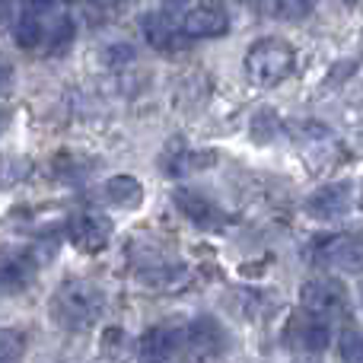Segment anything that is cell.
Returning <instances> with one entry per match:
<instances>
[{
    "label": "cell",
    "instance_id": "44dd1931",
    "mask_svg": "<svg viewBox=\"0 0 363 363\" xmlns=\"http://www.w3.org/2000/svg\"><path fill=\"white\" fill-rule=\"evenodd\" d=\"M134 57H138V51H134L131 45L118 42V45H108V48H106V55H102V61H106V67L121 70V67H128V64H131Z\"/></svg>",
    "mask_w": 363,
    "mask_h": 363
},
{
    "label": "cell",
    "instance_id": "cb8c5ba5",
    "mask_svg": "<svg viewBox=\"0 0 363 363\" xmlns=\"http://www.w3.org/2000/svg\"><path fill=\"white\" fill-rule=\"evenodd\" d=\"M55 6H57V0H23V10L32 13V16H45Z\"/></svg>",
    "mask_w": 363,
    "mask_h": 363
},
{
    "label": "cell",
    "instance_id": "d4e9b609",
    "mask_svg": "<svg viewBox=\"0 0 363 363\" xmlns=\"http://www.w3.org/2000/svg\"><path fill=\"white\" fill-rule=\"evenodd\" d=\"M102 345H106V351L108 354H115V345H125V335H121L118 332V328H108V332H106V341H102Z\"/></svg>",
    "mask_w": 363,
    "mask_h": 363
},
{
    "label": "cell",
    "instance_id": "4fadbf2b",
    "mask_svg": "<svg viewBox=\"0 0 363 363\" xmlns=\"http://www.w3.org/2000/svg\"><path fill=\"white\" fill-rule=\"evenodd\" d=\"M294 345L306 354H322L328 345H332V328H328V319H319V315H309V319H296L294 322Z\"/></svg>",
    "mask_w": 363,
    "mask_h": 363
},
{
    "label": "cell",
    "instance_id": "83f0119b",
    "mask_svg": "<svg viewBox=\"0 0 363 363\" xmlns=\"http://www.w3.org/2000/svg\"><path fill=\"white\" fill-rule=\"evenodd\" d=\"M341 4H347V6H357V4H360V0H341Z\"/></svg>",
    "mask_w": 363,
    "mask_h": 363
},
{
    "label": "cell",
    "instance_id": "4316f807",
    "mask_svg": "<svg viewBox=\"0 0 363 363\" xmlns=\"http://www.w3.org/2000/svg\"><path fill=\"white\" fill-rule=\"evenodd\" d=\"M4 13H6V0H0V19H4Z\"/></svg>",
    "mask_w": 363,
    "mask_h": 363
},
{
    "label": "cell",
    "instance_id": "f1b7e54d",
    "mask_svg": "<svg viewBox=\"0 0 363 363\" xmlns=\"http://www.w3.org/2000/svg\"><path fill=\"white\" fill-rule=\"evenodd\" d=\"M6 125V112H0V128H4Z\"/></svg>",
    "mask_w": 363,
    "mask_h": 363
},
{
    "label": "cell",
    "instance_id": "7402d4cb",
    "mask_svg": "<svg viewBox=\"0 0 363 363\" xmlns=\"http://www.w3.org/2000/svg\"><path fill=\"white\" fill-rule=\"evenodd\" d=\"M55 176L74 182V179L86 176V169H77V157H74V153H61V157L55 160Z\"/></svg>",
    "mask_w": 363,
    "mask_h": 363
},
{
    "label": "cell",
    "instance_id": "7c38bea8",
    "mask_svg": "<svg viewBox=\"0 0 363 363\" xmlns=\"http://www.w3.org/2000/svg\"><path fill=\"white\" fill-rule=\"evenodd\" d=\"M140 32H144V42L157 51H172L182 38L179 23L169 16V13H144L140 16Z\"/></svg>",
    "mask_w": 363,
    "mask_h": 363
},
{
    "label": "cell",
    "instance_id": "6da1fadb",
    "mask_svg": "<svg viewBox=\"0 0 363 363\" xmlns=\"http://www.w3.org/2000/svg\"><path fill=\"white\" fill-rule=\"evenodd\" d=\"M106 313V294L89 281H70L51 300V319L70 332H86Z\"/></svg>",
    "mask_w": 363,
    "mask_h": 363
},
{
    "label": "cell",
    "instance_id": "e0dca14e",
    "mask_svg": "<svg viewBox=\"0 0 363 363\" xmlns=\"http://www.w3.org/2000/svg\"><path fill=\"white\" fill-rule=\"evenodd\" d=\"M26 351V335L16 328H0V363H19Z\"/></svg>",
    "mask_w": 363,
    "mask_h": 363
},
{
    "label": "cell",
    "instance_id": "d6986e66",
    "mask_svg": "<svg viewBox=\"0 0 363 363\" xmlns=\"http://www.w3.org/2000/svg\"><path fill=\"white\" fill-rule=\"evenodd\" d=\"M338 351L345 363H363V328H345Z\"/></svg>",
    "mask_w": 363,
    "mask_h": 363
},
{
    "label": "cell",
    "instance_id": "2e32d148",
    "mask_svg": "<svg viewBox=\"0 0 363 363\" xmlns=\"http://www.w3.org/2000/svg\"><path fill=\"white\" fill-rule=\"evenodd\" d=\"M13 38H16L19 48H38V45L45 42V29H42V19L32 16V13H23V16L16 19V26H13Z\"/></svg>",
    "mask_w": 363,
    "mask_h": 363
},
{
    "label": "cell",
    "instance_id": "52a82bcc",
    "mask_svg": "<svg viewBox=\"0 0 363 363\" xmlns=\"http://www.w3.org/2000/svg\"><path fill=\"white\" fill-rule=\"evenodd\" d=\"M354 204V185L351 182H328L315 188L306 198V213L315 220H338L351 211Z\"/></svg>",
    "mask_w": 363,
    "mask_h": 363
},
{
    "label": "cell",
    "instance_id": "30bf717a",
    "mask_svg": "<svg viewBox=\"0 0 363 363\" xmlns=\"http://www.w3.org/2000/svg\"><path fill=\"white\" fill-rule=\"evenodd\" d=\"M185 351V335L169 325H153L140 338V360L144 363H172Z\"/></svg>",
    "mask_w": 363,
    "mask_h": 363
},
{
    "label": "cell",
    "instance_id": "ac0fdd59",
    "mask_svg": "<svg viewBox=\"0 0 363 363\" xmlns=\"http://www.w3.org/2000/svg\"><path fill=\"white\" fill-rule=\"evenodd\" d=\"M74 32H77V26H74V19L70 16L57 19V26L51 29V35H48V55H64V51L70 48V42H74Z\"/></svg>",
    "mask_w": 363,
    "mask_h": 363
},
{
    "label": "cell",
    "instance_id": "ba28073f",
    "mask_svg": "<svg viewBox=\"0 0 363 363\" xmlns=\"http://www.w3.org/2000/svg\"><path fill=\"white\" fill-rule=\"evenodd\" d=\"M67 239L80 252H102L112 239V220L102 213H77L67 220Z\"/></svg>",
    "mask_w": 363,
    "mask_h": 363
},
{
    "label": "cell",
    "instance_id": "8fae6325",
    "mask_svg": "<svg viewBox=\"0 0 363 363\" xmlns=\"http://www.w3.org/2000/svg\"><path fill=\"white\" fill-rule=\"evenodd\" d=\"M172 204L179 207V213L185 220H191L194 226H201V230H213V226L223 223V213H220V207L213 204L211 198H207L204 191H191V188H176L172 191Z\"/></svg>",
    "mask_w": 363,
    "mask_h": 363
},
{
    "label": "cell",
    "instance_id": "8992f818",
    "mask_svg": "<svg viewBox=\"0 0 363 363\" xmlns=\"http://www.w3.org/2000/svg\"><path fill=\"white\" fill-rule=\"evenodd\" d=\"M230 338H226L223 325L213 315H198L191 325L185 328V351L194 360H213L226 351Z\"/></svg>",
    "mask_w": 363,
    "mask_h": 363
},
{
    "label": "cell",
    "instance_id": "603a6c76",
    "mask_svg": "<svg viewBox=\"0 0 363 363\" xmlns=\"http://www.w3.org/2000/svg\"><path fill=\"white\" fill-rule=\"evenodd\" d=\"M277 4H281V10L287 19H300L313 10V0H277Z\"/></svg>",
    "mask_w": 363,
    "mask_h": 363
},
{
    "label": "cell",
    "instance_id": "7a4b0ae2",
    "mask_svg": "<svg viewBox=\"0 0 363 363\" xmlns=\"http://www.w3.org/2000/svg\"><path fill=\"white\" fill-rule=\"evenodd\" d=\"M296 67V55L284 38H258L245 51V74L258 86H277Z\"/></svg>",
    "mask_w": 363,
    "mask_h": 363
},
{
    "label": "cell",
    "instance_id": "277c9868",
    "mask_svg": "<svg viewBox=\"0 0 363 363\" xmlns=\"http://www.w3.org/2000/svg\"><path fill=\"white\" fill-rule=\"evenodd\" d=\"M300 303L309 315L332 319L335 313H341L347 306V290L335 277H313V281H306L300 287Z\"/></svg>",
    "mask_w": 363,
    "mask_h": 363
},
{
    "label": "cell",
    "instance_id": "3957f363",
    "mask_svg": "<svg viewBox=\"0 0 363 363\" xmlns=\"http://www.w3.org/2000/svg\"><path fill=\"white\" fill-rule=\"evenodd\" d=\"M315 262L332 271L360 274L363 271V233H338L315 245Z\"/></svg>",
    "mask_w": 363,
    "mask_h": 363
},
{
    "label": "cell",
    "instance_id": "5b68a950",
    "mask_svg": "<svg viewBox=\"0 0 363 363\" xmlns=\"http://www.w3.org/2000/svg\"><path fill=\"white\" fill-rule=\"evenodd\" d=\"M38 268V258L32 249L0 245V294H19L32 284Z\"/></svg>",
    "mask_w": 363,
    "mask_h": 363
},
{
    "label": "cell",
    "instance_id": "5bb4252c",
    "mask_svg": "<svg viewBox=\"0 0 363 363\" xmlns=\"http://www.w3.org/2000/svg\"><path fill=\"white\" fill-rule=\"evenodd\" d=\"M106 198L121 211H134L144 204V185L134 176H112L106 182Z\"/></svg>",
    "mask_w": 363,
    "mask_h": 363
},
{
    "label": "cell",
    "instance_id": "f546056e",
    "mask_svg": "<svg viewBox=\"0 0 363 363\" xmlns=\"http://www.w3.org/2000/svg\"><path fill=\"white\" fill-rule=\"evenodd\" d=\"M360 300H363V287H360Z\"/></svg>",
    "mask_w": 363,
    "mask_h": 363
},
{
    "label": "cell",
    "instance_id": "484cf974",
    "mask_svg": "<svg viewBox=\"0 0 363 363\" xmlns=\"http://www.w3.org/2000/svg\"><path fill=\"white\" fill-rule=\"evenodd\" d=\"M13 89V70L6 64H0V96H6Z\"/></svg>",
    "mask_w": 363,
    "mask_h": 363
},
{
    "label": "cell",
    "instance_id": "ffe728a7",
    "mask_svg": "<svg viewBox=\"0 0 363 363\" xmlns=\"http://www.w3.org/2000/svg\"><path fill=\"white\" fill-rule=\"evenodd\" d=\"M274 131H277V115L268 112V108H262V112L252 118V138H255L258 144H268Z\"/></svg>",
    "mask_w": 363,
    "mask_h": 363
},
{
    "label": "cell",
    "instance_id": "9c48e42d",
    "mask_svg": "<svg viewBox=\"0 0 363 363\" xmlns=\"http://www.w3.org/2000/svg\"><path fill=\"white\" fill-rule=\"evenodd\" d=\"M179 29L185 38H217L230 29V19L213 4H191L179 19Z\"/></svg>",
    "mask_w": 363,
    "mask_h": 363
},
{
    "label": "cell",
    "instance_id": "9a60e30c",
    "mask_svg": "<svg viewBox=\"0 0 363 363\" xmlns=\"http://www.w3.org/2000/svg\"><path fill=\"white\" fill-rule=\"evenodd\" d=\"M32 176V160L23 153H4L0 157V191H10V188L23 185Z\"/></svg>",
    "mask_w": 363,
    "mask_h": 363
}]
</instances>
